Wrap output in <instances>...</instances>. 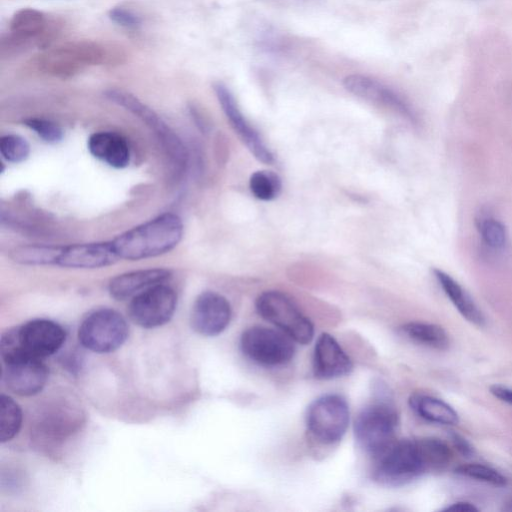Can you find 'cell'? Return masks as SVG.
I'll list each match as a JSON object with an SVG mask.
<instances>
[{"instance_id": "obj_1", "label": "cell", "mask_w": 512, "mask_h": 512, "mask_svg": "<svg viewBox=\"0 0 512 512\" xmlns=\"http://www.w3.org/2000/svg\"><path fill=\"white\" fill-rule=\"evenodd\" d=\"M183 223L174 213H163L113 239L119 259L141 260L169 252L180 242Z\"/></svg>"}, {"instance_id": "obj_2", "label": "cell", "mask_w": 512, "mask_h": 512, "mask_svg": "<svg viewBox=\"0 0 512 512\" xmlns=\"http://www.w3.org/2000/svg\"><path fill=\"white\" fill-rule=\"evenodd\" d=\"M66 340L61 325L48 319H34L7 330L1 336L3 362L22 357L43 359L56 353Z\"/></svg>"}, {"instance_id": "obj_3", "label": "cell", "mask_w": 512, "mask_h": 512, "mask_svg": "<svg viewBox=\"0 0 512 512\" xmlns=\"http://www.w3.org/2000/svg\"><path fill=\"white\" fill-rule=\"evenodd\" d=\"M111 56V52L98 42L77 40L46 48L35 64L43 73L69 77L90 66L110 63Z\"/></svg>"}, {"instance_id": "obj_4", "label": "cell", "mask_w": 512, "mask_h": 512, "mask_svg": "<svg viewBox=\"0 0 512 512\" xmlns=\"http://www.w3.org/2000/svg\"><path fill=\"white\" fill-rule=\"evenodd\" d=\"M397 426L394 405L389 398L380 397L358 414L354 433L361 448L377 459L396 441Z\"/></svg>"}, {"instance_id": "obj_5", "label": "cell", "mask_w": 512, "mask_h": 512, "mask_svg": "<svg viewBox=\"0 0 512 512\" xmlns=\"http://www.w3.org/2000/svg\"><path fill=\"white\" fill-rule=\"evenodd\" d=\"M428 472L418 439L395 441L377 458L373 478L385 486H402Z\"/></svg>"}, {"instance_id": "obj_6", "label": "cell", "mask_w": 512, "mask_h": 512, "mask_svg": "<svg viewBox=\"0 0 512 512\" xmlns=\"http://www.w3.org/2000/svg\"><path fill=\"white\" fill-rule=\"evenodd\" d=\"M259 315L277 326L300 344L309 343L314 335L311 321L286 294L270 290L261 293L256 300Z\"/></svg>"}, {"instance_id": "obj_7", "label": "cell", "mask_w": 512, "mask_h": 512, "mask_svg": "<svg viewBox=\"0 0 512 512\" xmlns=\"http://www.w3.org/2000/svg\"><path fill=\"white\" fill-rule=\"evenodd\" d=\"M129 329L117 311L102 308L91 312L81 323L78 339L83 347L96 353H110L126 341Z\"/></svg>"}, {"instance_id": "obj_8", "label": "cell", "mask_w": 512, "mask_h": 512, "mask_svg": "<svg viewBox=\"0 0 512 512\" xmlns=\"http://www.w3.org/2000/svg\"><path fill=\"white\" fill-rule=\"evenodd\" d=\"M293 341L283 331L254 326L243 332L240 348L251 361L273 367L283 365L292 359L295 352Z\"/></svg>"}, {"instance_id": "obj_9", "label": "cell", "mask_w": 512, "mask_h": 512, "mask_svg": "<svg viewBox=\"0 0 512 512\" xmlns=\"http://www.w3.org/2000/svg\"><path fill=\"white\" fill-rule=\"evenodd\" d=\"M306 423L312 436L322 444L339 441L349 423V407L337 394L319 397L308 408Z\"/></svg>"}, {"instance_id": "obj_10", "label": "cell", "mask_w": 512, "mask_h": 512, "mask_svg": "<svg viewBox=\"0 0 512 512\" xmlns=\"http://www.w3.org/2000/svg\"><path fill=\"white\" fill-rule=\"evenodd\" d=\"M177 304L175 291L164 283L151 286L135 295L129 304L131 320L143 328H155L167 323Z\"/></svg>"}, {"instance_id": "obj_11", "label": "cell", "mask_w": 512, "mask_h": 512, "mask_svg": "<svg viewBox=\"0 0 512 512\" xmlns=\"http://www.w3.org/2000/svg\"><path fill=\"white\" fill-rule=\"evenodd\" d=\"M46 15L34 8H22L9 22V34L2 41V49H22L32 43L45 49L55 33Z\"/></svg>"}, {"instance_id": "obj_12", "label": "cell", "mask_w": 512, "mask_h": 512, "mask_svg": "<svg viewBox=\"0 0 512 512\" xmlns=\"http://www.w3.org/2000/svg\"><path fill=\"white\" fill-rule=\"evenodd\" d=\"M106 96L109 100L124 107L142 119L143 122L155 131L177 165H185L187 155L184 146L173 131L169 129L153 110L135 96L123 90L111 89L106 92Z\"/></svg>"}, {"instance_id": "obj_13", "label": "cell", "mask_w": 512, "mask_h": 512, "mask_svg": "<svg viewBox=\"0 0 512 512\" xmlns=\"http://www.w3.org/2000/svg\"><path fill=\"white\" fill-rule=\"evenodd\" d=\"M347 91L368 102L383 106L417 123V116L409 103L398 93L378 80L360 74H352L343 80Z\"/></svg>"}, {"instance_id": "obj_14", "label": "cell", "mask_w": 512, "mask_h": 512, "mask_svg": "<svg viewBox=\"0 0 512 512\" xmlns=\"http://www.w3.org/2000/svg\"><path fill=\"white\" fill-rule=\"evenodd\" d=\"M214 91L230 125L254 157L263 163H272L274 161L272 152L245 118L231 91L222 83H216Z\"/></svg>"}, {"instance_id": "obj_15", "label": "cell", "mask_w": 512, "mask_h": 512, "mask_svg": "<svg viewBox=\"0 0 512 512\" xmlns=\"http://www.w3.org/2000/svg\"><path fill=\"white\" fill-rule=\"evenodd\" d=\"M3 363L2 379L13 393L33 396L45 387L49 371L42 359L22 357Z\"/></svg>"}, {"instance_id": "obj_16", "label": "cell", "mask_w": 512, "mask_h": 512, "mask_svg": "<svg viewBox=\"0 0 512 512\" xmlns=\"http://www.w3.org/2000/svg\"><path fill=\"white\" fill-rule=\"evenodd\" d=\"M230 319V304L221 294L205 291L195 300L191 313V325L197 333L216 336L226 329Z\"/></svg>"}, {"instance_id": "obj_17", "label": "cell", "mask_w": 512, "mask_h": 512, "mask_svg": "<svg viewBox=\"0 0 512 512\" xmlns=\"http://www.w3.org/2000/svg\"><path fill=\"white\" fill-rule=\"evenodd\" d=\"M352 370V361L336 339L322 333L316 341L313 354V372L318 379H333Z\"/></svg>"}, {"instance_id": "obj_18", "label": "cell", "mask_w": 512, "mask_h": 512, "mask_svg": "<svg viewBox=\"0 0 512 512\" xmlns=\"http://www.w3.org/2000/svg\"><path fill=\"white\" fill-rule=\"evenodd\" d=\"M119 258L112 242H93L62 246L57 265L66 268H100Z\"/></svg>"}, {"instance_id": "obj_19", "label": "cell", "mask_w": 512, "mask_h": 512, "mask_svg": "<svg viewBox=\"0 0 512 512\" xmlns=\"http://www.w3.org/2000/svg\"><path fill=\"white\" fill-rule=\"evenodd\" d=\"M170 276V271L163 268L134 270L111 279L108 288L113 298L125 300L151 286L165 283Z\"/></svg>"}, {"instance_id": "obj_20", "label": "cell", "mask_w": 512, "mask_h": 512, "mask_svg": "<svg viewBox=\"0 0 512 512\" xmlns=\"http://www.w3.org/2000/svg\"><path fill=\"white\" fill-rule=\"evenodd\" d=\"M87 147L100 161L114 168H124L130 162V148L124 137L110 131L95 132L90 135Z\"/></svg>"}, {"instance_id": "obj_21", "label": "cell", "mask_w": 512, "mask_h": 512, "mask_svg": "<svg viewBox=\"0 0 512 512\" xmlns=\"http://www.w3.org/2000/svg\"><path fill=\"white\" fill-rule=\"evenodd\" d=\"M433 274L459 313L470 323L483 326L484 315L466 290L449 274L440 269H433Z\"/></svg>"}, {"instance_id": "obj_22", "label": "cell", "mask_w": 512, "mask_h": 512, "mask_svg": "<svg viewBox=\"0 0 512 512\" xmlns=\"http://www.w3.org/2000/svg\"><path fill=\"white\" fill-rule=\"evenodd\" d=\"M411 408L426 421L441 425H456L459 416L447 402L426 394H414L409 399Z\"/></svg>"}, {"instance_id": "obj_23", "label": "cell", "mask_w": 512, "mask_h": 512, "mask_svg": "<svg viewBox=\"0 0 512 512\" xmlns=\"http://www.w3.org/2000/svg\"><path fill=\"white\" fill-rule=\"evenodd\" d=\"M400 331L411 341L437 350L449 346V337L439 325L425 322H409L401 326Z\"/></svg>"}, {"instance_id": "obj_24", "label": "cell", "mask_w": 512, "mask_h": 512, "mask_svg": "<svg viewBox=\"0 0 512 512\" xmlns=\"http://www.w3.org/2000/svg\"><path fill=\"white\" fill-rule=\"evenodd\" d=\"M476 227L483 246L491 252H502L507 245L504 224L490 214L481 212L476 218Z\"/></svg>"}, {"instance_id": "obj_25", "label": "cell", "mask_w": 512, "mask_h": 512, "mask_svg": "<svg viewBox=\"0 0 512 512\" xmlns=\"http://www.w3.org/2000/svg\"><path fill=\"white\" fill-rule=\"evenodd\" d=\"M22 410L18 403L8 395L0 397V440L10 441L19 432L22 424Z\"/></svg>"}, {"instance_id": "obj_26", "label": "cell", "mask_w": 512, "mask_h": 512, "mask_svg": "<svg viewBox=\"0 0 512 512\" xmlns=\"http://www.w3.org/2000/svg\"><path fill=\"white\" fill-rule=\"evenodd\" d=\"M62 246L25 245L12 252L14 261L29 265L55 264L60 255Z\"/></svg>"}, {"instance_id": "obj_27", "label": "cell", "mask_w": 512, "mask_h": 512, "mask_svg": "<svg viewBox=\"0 0 512 512\" xmlns=\"http://www.w3.org/2000/svg\"><path fill=\"white\" fill-rule=\"evenodd\" d=\"M418 442L428 472L441 470L449 464L452 451L444 441L438 438L425 437L418 439Z\"/></svg>"}, {"instance_id": "obj_28", "label": "cell", "mask_w": 512, "mask_h": 512, "mask_svg": "<svg viewBox=\"0 0 512 512\" xmlns=\"http://www.w3.org/2000/svg\"><path fill=\"white\" fill-rule=\"evenodd\" d=\"M281 186L279 176L272 171H256L249 179L251 193L255 198L263 201H269L277 197Z\"/></svg>"}, {"instance_id": "obj_29", "label": "cell", "mask_w": 512, "mask_h": 512, "mask_svg": "<svg viewBox=\"0 0 512 512\" xmlns=\"http://www.w3.org/2000/svg\"><path fill=\"white\" fill-rule=\"evenodd\" d=\"M455 473L494 486H505L507 484L506 477L499 471L479 463L462 464L455 468Z\"/></svg>"}, {"instance_id": "obj_30", "label": "cell", "mask_w": 512, "mask_h": 512, "mask_svg": "<svg viewBox=\"0 0 512 512\" xmlns=\"http://www.w3.org/2000/svg\"><path fill=\"white\" fill-rule=\"evenodd\" d=\"M0 153L6 161L20 163L28 158L30 145L19 135L7 134L0 139Z\"/></svg>"}, {"instance_id": "obj_31", "label": "cell", "mask_w": 512, "mask_h": 512, "mask_svg": "<svg viewBox=\"0 0 512 512\" xmlns=\"http://www.w3.org/2000/svg\"><path fill=\"white\" fill-rule=\"evenodd\" d=\"M24 124L48 143H56L63 138V130L52 121L42 118H28L24 120Z\"/></svg>"}, {"instance_id": "obj_32", "label": "cell", "mask_w": 512, "mask_h": 512, "mask_svg": "<svg viewBox=\"0 0 512 512\" xmlns=\"http://www.w3.org/2000/svg\"><path fill=\"white\" fill-rule=\"evenodd\" d=\"M109 18L115 24L126 29H137L142 20L138 14L125 7H114L109 11Z\"/></svg>"}, {"instance_id": "obj_33", "label": "cell", "mask_w": 512, "mask_h": 512, "mask_svg": "<svg viewBox=\"0 0 512 512\" xmlns=\"http://www.w3.org/2000/svg\"><path fill=\"white\" fill-rule=\"evenodd\" d=\"M491 394L497 399L512 405V389L502 385H492Z\"/></svg>"}, {"instance_id": "obj_34", "label": "cell", "mask_w": 512, "mask_h": 512, "mask_svg": "<svg viewBox=\"0 0 512 512\" xmlns=\"http://www.w3.org/2000/svg\"><path fill=\"white\" fill-rule=\"evenodd\" d=\"M452 441L457 448V450L465 456H470L473 454V448L470 443L463 438L461 435L453 433Z\"/></svg>"}, {"instance_id": "obj_35", "label": "cell", "mask_w": 512, "mask_h": 512, "mask_svg": "<svg viewBox=\"0 0 512 512\" xmlns=\"http://www.w3.org/2000/svg\"><path fill=\"white\" fill-rule=\"evenodd\" d=\"M479 509L470 502L458 501L450 506H447L444 511H457V512H472L478 511Z\"/></svg>"}, {"instance_id": "obj_36", "label": "cell", "mask_w": 512, "mask_h": 512, "mask_svg": "<svg viewBox=\"0 0 512 512\" xmlns=\"http://www.w3.org/2000/svg\"><path fill=\"white\" fill-rule=\"evenodd\" d=\"M504 511L512 512V498L503 507Z\"/></svg>"}]
</instances>
